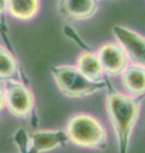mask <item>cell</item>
<instances>
[{"instance_id": "6da1fadb", "label": "cell", "mask_w": 145, "mask_h": 153, "mask_svg": "<svg viewBox=\"0 0 145 153\" xmlns=\"http://www.w3.org/2000/svg\"><path fill=\"white\" fill-rule=\"evenodd\" d=\"M106 82V111L117 140L118 153H128L132 130L140 111L141 102L145 96L130 97L117 91Z\"/></svg>"}, {"instance_id": "7a4b0ae2", "label": "cell", "mask_w": 145, "mask_h": 153, "mask_svg": "<svg viewBox=\"0 0 145 153\" xmlns=\"http://www.w3.org/2000/svg\"><path fill=\"white\" fill-rule=\"evenodd\" d=\"M65 132L70 142L81 147L101 149L106 145V128L91 114H79L72 116Z\"/></svg>"}, {"instance_id": "3957f363", "label": "cell", "mask_w": 145, "mask_h": 153, "mask_svg": "<svg viewBox=\"0 0 145 153\" xmlns=\"http://www.w3.org/2000/svg\"><path fill=\"white\" fill-rule=\"evenodd\" d=\"M52 75L60 91L69 97L91 96L106 88V82L104 81H91L74 66L53 67Z\"/></svg>"}, {"instance_id": "277c9868", "label": "cell", "mask_w": 145, "mask_h": 153, "mask_svg": "<svg viewBox=\"0 0 145 153\" xmlns=\"http://www.w3.org/2000/svg\"><path fill=\"white\" fill-rule=\"evenodd\" d=\"M5 91V105L16 117L26 118L32 114L34 97L28 88L17 82L9 81Z\"/></svg>"}, {"instance_id": "5b68a950", "label": "cell", "mask_w": 145, "mask_h": 153, "mask_svg": "<svg viewBox=\"0 0 145 153\" xmlns=\"http://www.w3.org/2000/svg\"><path fill=\"white\" fill-rule=\"evenodd\" d=\"M113 33L132 64L145 68V38L125 27L115 26Z\"/></svg>"}, {"instance_id": "8992f818", "label": "cell", "mask_w": 145, "mask_h": 153, "mask_svg": "<svg viewBox=\"0 0 145 153\" xmlns=\"http://www.w3.org/2000/svg\"><path fill=\"white\" fill-rule=\"evenodd\" d=\"M97 58L103 67V73L116 76L127 66V56L120 45L107 43L101 46L97 52Z\"/></svg>"}, {"instance_id": "52a82bcc", "label": "cell", "mask_w": 145, "mask_h": 153, "mask_svg": "<svg viewBox=\"0 0 145 153\" xmlns=\"http://www.w3.org/2000/svg\"><path fill=\"white\" fill-rule=\"evenodd\" d=\"M67 142L69 140L64 130H37L30 135V144L27 153L48 152L67 144Z\"/></svg>"}, {"instance_id": "ba28073f", "label": "cell", "mask_w": 145, "mask_h": 153, "mask_svg": "<svg viewBox=\"0 0 145 153\" xmlns=\"http://www.w3.org/2000/svg\"><path fill=\"white\" fill-rule=\"evenodd\" d=\"M97 0H58V11L66 19L85 20L94 16Z\"/></svg>"}, {"instance_id": "9c48e42d", "label": "cell", "mask_w": 145, "mask_h": 153, "mask_svg": "<svg viewBox=\"0 0 145 153\" xmlns=\"http://www.w3.org/2000/svg\"><path fill=\"white\" fill-rule=\"evenodd\" d=\"M121 82L132 97L145 96V68L127 65L121 72Z\"/></svg>"}, {"instance_id": "30bf717a", "label": "cell", "mask_w": 145, "mask_h": 153, "mask_svg": "<svg viewBox=\"0 0 145 153\" xmlns=\"http://www.w3.org/2000/svg\"><path fill=\"white\" fill-rule=\"evenodd\" d=\"M77 68L85 76L94 82L103 81V70L97 55L85 51L80 55L77 61Z\"/></svg>"}, {"instance_id": "8fae6325", "label": "cell", "mask_w": 145, "mask_h": 153, "mask_svg": "<svg viewBox=\"0 0 145 153\" xmlns=\"http://www.w3.org/2000/svg\"><path fill=\"white\" fill-rule=\"evenodd\" d=\"M39 0H6V9L14 17L29 19L37 13Z\"/></svg>"}, {"instance_id": "7c38bea8", "label": "cell", "mask_w": 145, "mask_h": 153, "mask_svg": "<svg viewBox=\"0 0 145 153\" xmlns=\"http://www.w3.org/2000/svg\"><path fill=\"white\" fill-rule=\"evenodd\" d=\"M17 73V64L12 55L0 48V79L11 81Z\"/></svg>"}, {"instance_id": "4fadbf2b", "label": "cell", "mask_w": 145, "mask_h": 153, "mask_svg": "<svg viewBox=\"0 0 145 153\" xmlns=\"http://www.w3.org/2000/svg\"><path fill=\"white\" fill-rule=\"evenodd\" d=\"M5 105V91L0 88V111L4 108Z\"/></svg>"}, {"instance_id": "5bb4252c", "label": "cell", "mask_w": 145, "mask_h": 153, "mask_svg": "<svg viewBox=\"0 0 145 153\" xmlns=\"http://www.w3.org/2000/svg\"><path fill=\"white\" fill-rule=\"evenodd\" d=\"M6 10V0H0V13Z\"/></svg>"}]
</instances>
